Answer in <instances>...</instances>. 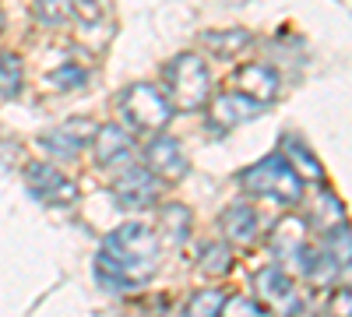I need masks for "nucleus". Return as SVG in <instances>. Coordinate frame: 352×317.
Here are the masks:
<instances>
[{
    "label": "nucleus",
    "instance_id": "9d476101",
    "mask_svg": "<svg viewBox=\"0 0 352 317\" xmlns=\"http://www.w3.org/2000/svg\"><path fill=\"white\" fill-rule=\"evenodd\" d=\"M257 109H261V102H254L243 92H222V96L212 99L208 117H212V127L215 131H232V127L247 124L250 117H257Z\"/></svg>",
    "mask_w": 352,
    "mask_h": 317
},
{
    "label": "nucleus",
    "instance_id": "0eeeda50",
    "mask_svg": "<svg viewBox=\"0 0 352 317\" xmlns=\"http://www.w3.org/2000/svg\"><path fill=\"white\" fill-rule=\"evenodd\" d=\"M254 293L261 300L264 310H289V314H300V300H296V285L282 268H261L254 275Z\"/></svg>",
    "mask_w": 352,
    "mask_h": 317
},
{
    "label": "nucleus",
    "instance_id": "5701e85b",
    "mask_svg": "<svg viewBox=\"0 0 352 317\" xmlns=\"http://www.w3.org/2000/svg\"><path fill=\"white\" fill-rule=\"evenodd\" d=\"M342 201L335 197V194H320V201H317V215H314V222L320 226V229H331V226H338L342 222Z\"/></svg>",
    "mask_w": 352,
    "mask_h": 317
},
{
    "label": "nucleus",
    "instance_id": "20e7f679",
    "mask_svg": "<svg viewBox=\"0 0 352 317\" xmlns=\"http://www.w3.org/2000/svg\"><path fill=\"white\" fill-rule=\"evenodd\" d=\"M120 117L138 134H159L173 117V102L166 99V92L155 89V85H131L120 96Z\"/></svg>",
    "mask_w": 352,
    "mask_h": 317
},
{
    "label": "nucleus",
    "instance_id": "6ab92c4d",
    "mask_svg": "<svg viewBox=\"0 0 352 317\" xmlns=\"http://www.w3.org/2000/svg\"><path fill=\"white\" fill-rule=\"evenodd\" d=\"M162 226H166V240L173 247H180L190 237V212L184 205H166L162 208Z\"/></svg>",
    "mask_w": 352,
    "mask_h": 317
},
{
    "label": "nucleus",
    "instance_id": "4be33fe9",
    "mask_svg": "<svg viewBox=\"0 0 352 317\" xmlns=\"http://www.w3.org/2000/svg\"><path fill=\"white\" fill-rule=\"evenodd\" d=\"M285 152L292 155V159H296L300 166H303V173H307V177L310 180H317V184H324V169H320V162L303 149V141H296V138H285Z\"/></svg>",
    "mask_w": 352,
    "mask_h": 317
},
{
    "label": "nucleus",
    "instance_id": "393cba45",
    "mask_svg": "<svg viewBox=\"0 0 352 317\" xmlns=\"http://www.w3.org/2000/svg\"><path fill=\"white\" fill-rule=\"evenodd\" d=\"M222 314H264V307L254 296H226Z\"/></svg>",
    "mask_w": 352,
    "mask_h": 317
},
{
    "label": "nucleus",
    "instance_id": "b1692460",
    "mask_svg": "<svg viewBox=\"0 0 352 317\" xmlns=\"http://www.w3.org/2000/svg\"><path fill=\"white\" fill-rule=\"evenodd\" d=\"M50 81H53L56 92H74V89H81V85H85V71L78 64H60V67L53 71Z\"/></svg>",
    "mask_w": 352,
    "mask_h": 317
},
{
    "label": "nucleus",
    "instance_id": "a211bd4d",
    "mask_svg": "<svg viewBox=\"0 0 352 317\" xmlns=\"http://www.w3.org/2000/svg\"><path fill=\"white\" fill-rule=\"evenodd\" d=\"M197 268L204 272V275H212V278H222V275H229V268H232V250L226 247V243H204L201 247V257H197Z\"/></svg>",
    "mask_w": 352,
    "mask_h": 317
},
{
    "label": "nucleus",
    "instance_id": "9b49d317",
    "mask_svg": "<svg viewBox=\"0 0 352 317\" xmlns=\"http://www.w3.org/2000/svg\"><path fill=\"white\" fill-rule=\"evenodd\" d=\"M92 152H96V162L113 169V166H124L131 155H134V145H131V134L116 124H106V127H96L92 134Z\"/></svg>",
    "mask_w": 352,
    "mask_h": 317
},
{
    "label": "nucleus",
    "instance_id": "412c9836",
    "mask_svg": "<svg viewBox=\"0 0 352 317\" xmlns=\"http://www.w3.org/2000/svg\"><path fill=\"white\" fill-rule=\"evenodd\" d=\"M74 11V0H36V18L43 25H64Z\"/></svg>",
    "mask_w": 352,
    "mask_h": 317
},
{
    "label": "nucleus",
    "instance_id": "6e6552de",
    "mask_svg": "<svg viewBox=\"0 0 352 317\" xmlns=\"http://www.w3.org/2000/svg\"><path fill=\"white\" fill-rule=\"evenodd\" d=\"M92 134H96L92 120L74 117V120H64L60 127L46 131V134L39 138V145H43L50 155H56V159H74V155L88 145V141H92Z\"/></svg>",
    "mask_w": 352,
    "mask_h": 317
},
{
    "label": "nucleus",
    "instance_id": "dca6fc26",
    "mask_svg": "<svg viewBox=\"0 0 352 317\" xmlns=\"http://www.w3.org/2000/svg\"><path fill=\"white\" fill-rule=\"evenodd\" d=\"M25 85V64L18 53H0V99H18Z\"/></svg>",
    "mask_w": 352,
    "mask_h": 317
},
{
    "label": "nucleus",
    "instance_id": "2eb2a0df",
    "mask_svg": "<svg viewBox=\"0 0 352 317\" xmlns=\"http://www.w3.org/2000/svg\"><path fill=\"white\" fill-rule=\"evenodd\" d=\"M201 43H204L208 53L226 56V61H229V56H236L240 50L250 46V32H243V28H229V32H204Z\"/></svg>",
    "mask_w": 352,
    "mask_h": 317
},
{
    "label": "nucleus",
    "instance_id": "f8f14e48",
    "mask_svg": "<svg viewBox=\"0 0 352 317\" xmlns=\"http://www.w3.org/2000/svg\"><path fill=\"white\" fill-rule=\"evenodd\" d=\"M236 92L250 96V99L261 102V106H268V102H275V96H278V74H275L268 64H243V67L236 71Z\"/></svg>",
    "mask_w": 352,
    "mask_h": 317
},
{
    "label": "nucleus",
    "instance_id": "1a4fd4ad",
    "mask_svg": "<svg viewBox=\"0 0 352 317\" xmlns=\"http://www.w3.org/2000/svg\"><path fill=\"white\" fill-rule=\"evenodd\" d=\"M144 166H148L159 180H180L187 173V155H184V149H180L176 138L155 134L152 145L144 149Z\"/></svg>",
    "mask_w": 352,
    "mask_h": 317
},
{
    "label": "nucleus",
    "instance_id": "ddd939ff",
    "mask_svg": "<svg viewBox=\"0 0 352 317\" xmlns=\"http://www.w3.org/2000/svg\"><path fill=\"white\" fill-rule=\"evenodd\" d=\"M219 226H222V233L232 240V243H240V247H250L257 237H261V215L254 205H229L222 215H219Z\"/></svg>",
    "mask_w": 352,
    "mask_h": 317
},
{
    "label": "nucleus",
    "instance_id": "4468645a",
    "mask_svg": "<svg viewBox=\"0 0 352 317\" xmlns=\"http://www.w3.org/2000/svg\"><path fill=\"white\" fill-rule=\"evenodd\" d=\"M268 247H272L275 257H296V254L307 247V222L296 219V215L275 222L272 237H268Z\"/></svg>",
    "mask_w": 352,
    "mask_h": 317
},
{
    "label": "nucleus",
    "instance_id": "39448f33",
    "mask_svg": "<svg viewBox=\"0 0 352 317\" xmlns=\"http://www.w3.org/2000/svg\"><path fill=\"white\" fill-rule=\"evenodd\" d=\"M25 187L46 208H71L78 201V184L67 173L56 169L53 162H28L25 166Z\"/></svg>",
    "mask_w": 352,
    "mask_h": 317
},
{
    "label": "nucleus",
    "instance_id": "f257e3e1",
    "mask_svg": "<svg viewBox=\"0 0 352 317\" xmlns=\"http://www.w3.org/2000/svg\"><path fill=\"white\" fill-rule=\"evenodd\" d=\"M159 272V233L144 222H124L96 254V282L109 293H131Z\"/></svg>",
    "mask_w": 352,
    "mask_h": 317
},
{
    "label": "nucleus",
    "instance_id": "f3484780",
    "mask_svg": "<svg viewBox=\"0 0 352 317\" xmlns=\"http://www.w3.org/2000/svg\"><path fill=\"white\" fill-rule=\"evenodd\" d=\"M324 254L331 257V265L338 272H352V233H349V226H331L328 229Z\"/></svg>",
    "mask_w": 352,
    "mask_h": 317
},
{
    "label": "nucleus",
    "instance_id": "f03ea898",
    "mask_svg": "<svg viewBox=\"0 0 352 317\" xmlns=\"http://www.w3.org/2000/svg\"><path fill=\"white\" fill-rule=\"evenodd\" d=\"M240 187L254 197H272L285 208H296L303 201V177L292 169V162L282 152H272L261 162L247 166L240 173Z\"/></svg>",
    "mask_w": 352,
    "mask_h": 317
},
{
    "label": "nucleus",
    "instance_id": "423d86ee",
    "mask_svg": "<svg viewBox=\"0 0 352 317\" xmlns=\"http://www.w3.org/2000/svg\"><path fill=\"white\" fill-rule=\"evenodd\" d=\"M162 194V180L155 177V173L148 166H127L120 177L113 180V197H116V205H124V208H148L155 205Z\"/></svg>",
    "mask_w": 352,
    "mask_h": 317
},
{
    "label": "nucleus",
    "instance_id": "7ed1b4c3",
    "mask_svg": "<svg viewBox=\"0 0 352 317\" xmlns=\"http://www.w3.org/2000/svg\"><path fill=\"white\" fill-rule=\"evenodd\" d=\"M166 99L180 113H197L212 99V74L197 53H180L166 67Z\"/></svg>",
    "mask_w": 352,
    "mask_h": 317
},
{
    "label": "nucleus",
    "instance_id": "aec40b11",
    "mask_svg": "<svg viewBox=\"0 0 352 317\" xmlns=\"http://www.w3.org/2000/svg\"><path fill=\"white\" fill-rule=\"evenodd\" d=\"M222 303H226V293L222 289H201L187 300L184 314L190 317H212V314H222Z\"/></svg>",
    "mask_w": 352,
    "mask_h": 317
},
{
    "label": "nucleus",
    "instance_id": "a878e982",
    "mask_svg": "<svg viewBox=\"0 0 352 317\" xmlns=\"http://www.w3.org/2000/svg\"><path fill=\"white\" fill-rule=\"evenodd\" d=\"M331 310L335 314H352V285H338L331 293Z\"/></svg>",
    "mask_w": 352,
    "mask_h": 317
}]
</instances>
